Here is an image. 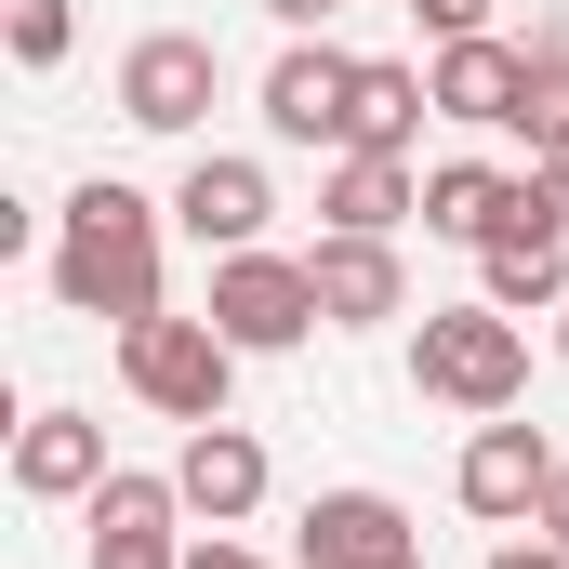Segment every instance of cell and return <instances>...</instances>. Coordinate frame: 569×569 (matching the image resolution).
I'll use <instances>...</instances> for the list:
<instances>
[{
	"label": "cell",
	"instance_id": "cell-1",
	"mask_svg": "<svg viewBox=\"0 0 569 569\" xmlns=\"http://www.w3.org/2000/svg\"><path fill=\"white\" fill-rule=\"evenodd\" d=\"M159 199L146 186H120V172H93L67 212H53V305L67 318H107V331H133V318H159Z\"/></svg>",
	"mask_w": 569,
	"mask_h": 569
},
{
	"label": "cell",
	"instance_id": "cell-2",
	"mask_svg": "<svg viewBox=\"0 0 569 569\" xmlns=\"http://www.w3.org/2000/svg\"><path fill=\"white\" fill-rule=\"evenodd\" d=\"M411 385H425L437 411L490 425V411L530 398V331H517L490 291H477V305H425V331H411Z\"/></svg>",
	"mask_w": 569,
	"mask_h": 569
},
{
	"label": "cell",
	"instance_id": "cell-3",
	"mask_svg": "<svg viewBox=\"0 0 569 569\" xmlns=\"http://www.w3.org/2000/svg\"><path fill=\"white\" fill-rule=\"evenodd\" d=\"M120 385H133L159 425H226V385H239V345L212 331V318H133L120 331Z\"/></svg>",
	"mask_w": 569,
	"mask_h": 569
},
{
	"label": "cell",
	"instance_id": "cell-4",
	"mask_svg": "<svg viewBox=\"0 0 569 569\" xmlns=\"http://www.w3.org/2000/svg\"><path fill=\"white\" fill-rule=\"evenodd\" d=\"M239 358H291L305 331H331L318 318V279H305V252H212V305H199Z\"/></svg>",
	"mask_w": 569,
	"mask_h": 569
},
{
	"label": "cell",
	"instance_id": "cell-5",
	"mask_svg": "<svg viewBox=\"0 0 569 569\" xmlns=\"http://www.w3.org/2000/svg\"><path fill=\"white\" fill-rule=\"evenodd\" d=\"M557 437L517 425V411H490V425L463 437V463H450V490H463V517H490V530H530L543 517V490H557Z\"/></svg>",
	"mask_w": 569,
	"mask_h": 569
},
{
	"label": "cell",
	"instance_id": "cell-6",
	"mask_svg": "<svg viewBox=\"0 0 569 569\" xmlns=\"http://www.w3.org/2000/svg\"><path fill=\"white\" fill-rule=\"evenodd\" d=\"M212 93H226V53H212L199 27H146L133 53H120V120H133V133H199Z\"/></svg>",
	"mask_w": 569,
	"mask_h": 569
},
{
	"label": "cell",
	"instance_id": "cell-7",
	"mask_svg": "<svg viewBox=\"0 0 569 569\" xmlns=\"http://www.w3.org/2000/svg\"><path fill=\"white\" fill-rule=\"evenodd\" d=\"M172 226H186L199 252H266V226H279V186H266V159H239V146H199V159H186V186H172Z\"/></svg>",
	"mask_w": 569,
	"mask_h": 569
},
{
	"label": "cell",
	"instance_id": "cell-8",
	"mask_svg": "<svg viewBox=\"0 0 569 569\" xmlns=\"http://www.w3.org/2000/svg\"><path fill=\"white\" fill-rule=\"evenodd\" d=\"M80 517H93V569H186V490L146 463H107V490Z\"/></svg>",
	"mask_w": 569,
	"mask_h": 569
},
{
	"label": "cell",
	"instance_id": "cell-9",
	"mask_svg": "<svg viewBox=\"0 0 569 569\" xmlns=\"http://www.w3.org/2000/svg\"><path fill=\"white\" fill-rule=\"evenodd\" d=\"M411 557H425V530L398 490H318L305 543H291V569H411Z\"/></svg>",
	"mask_w": 569,
	"mask_h": 569
},
{
	"label": "cell",
	"instance_id": "cell-10",
	"mask_svg": "<svg viewBox=\"0 0 569 569\" xmlns=\"http://www.w3.org/2000/svg\"><path fill=\"white\" fill-rule=\"evenodd\" d=\"M305 279H318V318H331V331H385V318H411V266H398V239H345V226H318Z\"/></svg>",
	"mask_w": 569,
	"mask_h": 569
},
{
	"label": "cell",
	"instance_id": "cell-11",
	"mask_svg": "<svg viewBox=\"0 0 569 569\" xmlns=\"http://www.w3.org/2000/svg\"><path fill=\"white\" fill-rule=\"evenodd\" d=\"M345 107H358V53H331V40H291L279 67H266V133L279 146H345Z\"/></svg>",
	"mask_w": 569,
	"mask_h": 569
},
{
	"label": "cell",
	"instance_id": "cell-12",
	"mask_svg": "<svg viewBox=\"0 0 569 569\" xmlns=\"http://www.w3.org/2000/svg\"><path fill=\"white\" fill-rule=\"evenodd\" d=\"M425 80H437V120H463V133H517V93H530V40H437L425 53Z\"/></svg>",
	"mask_w": 569,
	"mask_h": 569
},
{
	"label": "cell",
	"instance_id": "cell-13",
	"mask_svg": "<svg viewBox=\"0 0 569 569\" xmlns=\"http://www.w3.org/2000/svg\"><path fill=\"white\" fill-rule=\"evenodd\" d=\"M172 490H186V517H212V530H239L252 503H266V437L239 425H186V450H172Z\"/></svg>",
	"mask_w": 569,
	"mask_h": 569
},
{
	"label": "cell",
	"instance_id": "cell-14",
	"mask_svg": "<svg viewBox=\"0 0 569 569\" xmlns=\"http://www.w3.org/2000/svg\"><path fill=\"white\" fill-rule=\"evenodd\" d=\"M13 490L27 503H93L107 490V425L93 411H27L13 425Z\"/></svg>",
	"mask_w": 569,
	"mask_h": 569
},
{
	"label": "cell",
	"instance_id": "cell-15",
	"mask_svg": "<svg viewBox=\"0 0 569 569\" xmlns=\"http://www.w3.org/2000/svg\"><path fill=\"white\" fill-rule=\"evenodd\" d=\"M318 212H331L345 239H398V226H425V159H371V146H345V159L318 172Z\"/></svg>",
	"mask_w": 569,
	"mask_h": 569
},
{
	"label": "cell",
	"instance_id": "cell-16",
	"mask_svg": "<svg viewBox=\"0 0 569 569\" xmlns=\"http://www.w3.org/2000/svg\"><path fill=\"white\" fill-rule=\"evenodd\" d=\"M517 212H530V186L503 159H437L425 172V239H450V252H490Z\"/></svg>",
	"mask_w": 569,
	"mask_h": 569
},
{
	"label": "cell",
	"instance_id": "cell-17",
	"mask_svg": "<svg viewBox=\"0 0 569 569\" xmlns=\"http://www.w3.org/2000/svg\"><path fill=\"white\" fill-rule=\"evenodd\" d=\"M437 120V80L425 67H398V53H358V107H345V146H371V159H411ZM331 146V159H345Z\"/></svg>",
	"mask_w": 569,
	"mask_h": 569
},
{
	"label": "cell",
	"instance_id": "cell-18",
	"mask_svg": "<svg viewBox=\"0 0 569 569\" xmlns=\"http://www.w3.org/2000/svg\"><path fill=\"white\" fill-rule=\"evenodd\" d=\"M517 186H530V172H517ZM477 291H490L503 318H557V305H569V239L517 212V226H503V239L477 252Z\"/></svg>",
	"mask_w": 569,
	"mask_h": 569
},
{
	"label": "cell",
	"instance_id": "cell-19",
	"mask_svg": "<svg viewBox=\"0 0 569 569\" xmlns=\"http://www.w3.org/2000/svg\"><path fill=\"white\" fill-rule=\"evenodd\" d=\"M517 146L543 159L569 146V40H530V93H517Z\"/></svg>",
	"mask_w": 569,
	"mask_h": 569
},
{
	"label": "cell",
	"instance_id": "cell-20",
	"mask_svg": "<svg viewBox=\"0 0 569 569\" xmlns=\"http://www.w3.org/2000/svg\"><path fill=\"white\" fill-rule=\"evenodd\" d=\"M0 40H13V67L40 80V67H67V53H80V0H13V13H0Z\"/></svg>",
	"mask_w": 569,
	"mask_h": 569
},
{
	"label": "cell",
	"instance_id": "cell-21",
	"mask_svg": "<svg viewBox=\"0 0 569 569\" xmlns=\"http://www.w3.org/2000/svg\"><path fill=\"white\" fill-rule=\"evenodd\" d=\"M530 226H557V239H569V146L530 159Z\"/></svg>",
	"mask_w": 569,
	"mask_h": 569
},
{
	"label": "cell",
	"instance_id": "cell-22",
	"mask_svg": "<svg viewBox=\"0 0 569 569\" xmlns=\"http://www.w3.org/2000/svg\"><path fill=\"white\" fill-rule=\"evenodd\" d=\"M425 13V40H490V0H411Z\"/></svg>",
	"mask_w": 569,
	"mask_h": 569
},
{
	"label": "cell",
	"instance_id": "cell-23",
	"mask_svg": "<svg viewBox=\"0 0 569 569\" xmlns=\"http://www.w3.org/2000/svg\"><path fill=\"white\" fill-rule=\"evenodd\" d=\"M186 569H266V557H252L239 530H212V543H186Z\"/></svg>",
	"mask_w": 569,
	"mask_h": 569
},
{
	"label": "cell",
	"instance_id": "cell-24",
	"mask_svg": "<svg viewBox=\"0 0 569 569\" xmlns=\"http://www.w3.org/2000/svg\"><path fill=\"white\" fill-rule=\"evenodd\" d=\"M266 13H279L291 40H318V27H331V13H345V0H266Z\"/></svg>",
	"mask_w": 569,
	"mask_h": 569
},
{
	"label": "cell",
	"instance_id": "cell-25",
	"mask_svg": "<svg viewBox=\"0 0 569 569\" xmlns=\"http://www.w3.org/2000/svg\"><path fill=\"white\" fill-rule=\"evenodd\" d=\"M530 530H543V543L569 557V463H557V490H543V517H530Z\"/></svg>",
	"mask_w": 569,
	"mask_h": 569
},
{
	"label": "cell",
	"instance_id": "cell-26",
	"mask_svg": "<svg viewBox=\"0 0 569 569\" xmlns=\"http://www.w3.org/2000/svg\"><path fill=\"white\" fill-rule=\"evenodd\" d=\"M490 569H569V557H557V543H543V530H530V543H503V557H490Z\"/></svg>",
	"mask_w": 569,
	"mask_h": 569
},
{
	"label": "cell",
	"instance_id": "cell-27",
	"mask_svg": "<svg viewBox=\"0 0 569 569\" xmlns=\"http://www.w3.org/2000/svg\"><path fill=\"white\" fill-rule=\"evenodd\" d=\"M557 371H569V305H557Z\"/></svg>",
	"mask_w": 569,
	"mask_h": 569
},
{
	"label": "cell",
	"instance_id": "cell-28",
	"mask_svg": "<svg viewBox=\"0 0 569 569\" xmlns=\"http://www.w3.org/2000/svg\"><path fill=\"white\" fill-rule=\"evenodd\" d=\"M411 569H425V557H411Z\"/></svg>",
	"mask_w": 569,
	"mask_h": 569
}]
</instances>
